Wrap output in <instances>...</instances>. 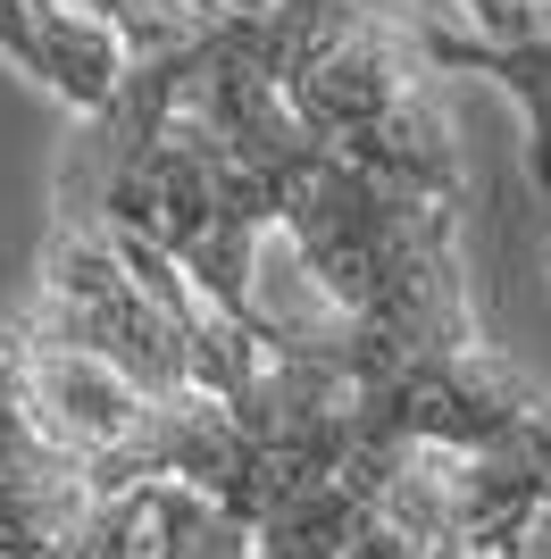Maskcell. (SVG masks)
<instances>
[{"mask_svg": "<svg viewBox=\"0 0 551 559\" xmlns=\"http://www.w3.org/2000/svg\"><path fill=\"white\" fill-rule=\"evenodd\" d=\"M0 59H17V75L59 93L75 117H101L134 68L109 25H92L68 0H0Z\"/></svg>", "mask_w": 551, "mask_h": 559, "instance_id": "3", "label": "cell"}, {"mask_svg": "<svg viewBox=\"0 0 551 559\" xmlns=\"http://www.w3.org/2000/svg\"><path fill=\"white\" fill-rule=\"evenodd\" d=\"M68 9H84L92 25H109L117 43H126V59H176V50L209 43L218 34V0H68Z\"/></svg>", "mask_w": 551, "mask_h": 559, "instance_id": "4", "label": "cell"}, {"mask_svg": "<svg viewBox=\"0 0 551 559\" xmlns=\"http://www.w3.org/2000/svg\"><path fill=\"white\" fill-rule=\"evenodd\" d=\"M343 559H502V551L452 543V535H401V526H385V518H360V535H351Z\"/></svg>", "mask_w": 551, "mask_h": 559, "instance_id": "6", "label": "cell"}, {"mask_svg": "<svg viewBox=\"0 0 551 559\" xmlns=\"http://www.w3.org/2000/svg\"><path fill=\"white\" fill-rule=\"evenodd\" d=\"M142 559H259V551H251V526L209 510L201 492L151 485V551Z\"/></svg>", "mask_w": 551, "mask_h": 559, "instance_id": "5", "label": "cell"}, {"mask_svg": "<svg viewBox=\"0 0 551 559\" xmlns=\"http://www.w3.org/2000/svg\"><path fill=\"white\" fill-rule=\"evenodd\" d=\"M226 17H259V9H276V0H218ZM367 9H401V0H367Z\"/></svg>", "mask_w": 551, "mask_h": 559, "instance_id": "7", "label": "cell"}, {"mask_svg": "<svg viewBox=\"0 0 551 559\" xmlns=\"http://www.w3.org/2000/svg\"><path fill=\"white\" fill-rule=\"evenodd\" d=\"M410 17H376L360 34H343L335 50H318L309 68L284 84V109L318 151H335L343 167L376 176V185L426 192V201H459V159L443 142V117L418 93V59L401 43Z\"/></svg>", "mask_w": 551, "mask_h": 559, "instance_id": "1", "label": "cell"}, {"mask_svg": "<svg viewBox=\"0 0 551 559\" xmlns=\"http://www.w3.org/2000/svg\"><path fill=\"white\" fill-rule=\"evenodd\" d=\"M543 259H551V210H543Z\"/></svg>", "mask_w": 551, "mask_h": 559, "instance_id": "8", "label": "cell"}, {"mask_svg": "<svg viewBox=\"0 0 551 559\" xmlns=\"http://www.w3.org/2000/svg\"><path fill=\"white\" fill-rule=\"evenodd\" d=\"M401 43H410L418 68L484 75V84H502V93L518 100V117H527V176L551 201V0L518 34H459V25H443V17H410Z\"/></svg>", "mask_w": 551, "mask_h": 559, "instance_id": "2", "label": "cell"}]
</instances>
